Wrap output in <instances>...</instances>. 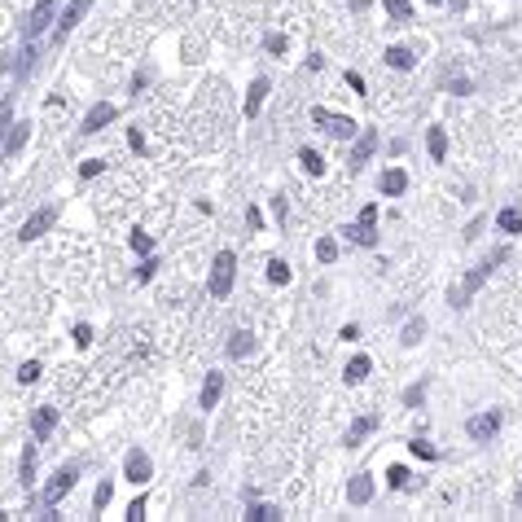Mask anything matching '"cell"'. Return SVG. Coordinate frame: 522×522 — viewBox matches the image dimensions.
<instances>
[{
    "label": "cell",
    "mask_w": 522,
    "mask_h": 522,
    "mask_svg": "<svg viewBox=\"0 0 522 522\" xmlns=\"http://www.w3.org/2000/svg\"><path fill=\"white\" fill-rule=\"evenodd\" d=\"M268 79H255V84H251V92H246V119H255V114L259 110H264V101H268Z\"/></svg>",
    "instance_id": "cell-16"
},
{
    "label": "cell",
    "mask_w": 522,
    "mask_h": 522,
    "mask_svg": "<svg viewBox=\"0 0 522 522\" xmlns=\"http://www.w3.org/2000/svg\"><path fill=\"white\" fill-rule=\"evenodd\" d=\"M316 259H320V264H334V259H338V241L334 237H320L316 241Z\"/></svg>",
    "instance_id": "cell-31"
},
{
    "label": "cell",
    "mask_w": 522,
    "mask_h": 522,
    "mask_svg": "<svg viewBox=\"0 0 522 522\" xmlns=\"http://www.w3.org/2000/svg\"><path fill=\"white\" fill-rule=\"evenodd\" d=\"M251 351H255V338L251 334H233V338H228V355H233V360H246Z\"/></svg>",
    "instance_id": "cell-24"
},
{
    "label": "cell",
    "mask_w": 522,
    "mask_h": 522,
    "mask_svg": "<svg viewBox=\"0 0 522 522\" xmlns=\"http://www.w3.org/2000/svg\"><path fill=\"white\" fill-rule=\"evenodd\" d=\"M110 496H114V483L106 479L101 487H97V496H92V509H97V514H101V509H106V505H110Z\"/></svg>",
    "instance_id": "cell-34"
},
{
    "label": "cell",
    "mask_w": 522,
    "mask_h": 522,
    "mask_svg": "<svg viewBox=\"0 0 522 522\" xmlns=\"http://www.w3.org/2000/svg\"><path fill=\"white\" fill-rule=\"evenodd\" d=\"M409 189V176H404L400 167H390V171H382V193L386 198H400V193Z\"/></svg>",
    "instance_id": "cell-19"
},
{
    "label": "cell",
    "mask_w": 522,
    "mask_h": 522,
    "mask_svg": "<svg viewBox=\"0 0 522 522\" xmlns=\"http://www.w3.org/2000/svg\"><path fill=\"white\" fill-rule=\"evenodd\" d=\"M127 145H132V150H136V154H141V150H145V136H141V132H136V127H132V132H127Z\"/></svg>",
    "instance_id": "cell-43"
},
{
    "label": "cell",
    "mask_w": 522,
    "mask_h": 522,
    "mask_svg": "<svg viewBox=\"0 0 522 522\" xmlns=\"http://www.w3.org/2000/svg\"><path fill=\"white\" fill-rule=\"evenodd\" d=\"M421 400H426V386H421V382H417V386H409V390H404V404H409V409H417V404H421Z\"/></svg>",
    "instance_id": "cell-35"
},
{
    "label": "cell",
    "mask_w": 522,
    "mask_h": 522,
    "mask_svg": "<svg viewBox=\"0 0 522 522\" xmlns=\"http://www.w3.org/2000/svg\"><path fill=\"white\" fill-rule=\"evenodd\" d=\"M351 9H355V13H360V9H369V0H351Z\"/></svg>",
    "instance_id": "cell-46"
},
{
    "label": "cell",
    "mask_w": 522,
    "mask_h": 522,
    "mask_svg": "<svg viewBox=\"0 0 522 522\" xmlns=\"http://www.w3.org/2000/svg\"><path fill=\"white\" fill-rule=\"evenodd\" d=\"M312 123L320 127V132L338 136V141H351V136H355V119H347V114H334V110H325V106H312Z\"/></svg>",
    "instance_id": "cell-2"
},
{
    "label": "cell",
    "mask_w": 522,
    "mask_h": 522,
    "mask_svg": "<svg viewBox=\"0 0 522 522\" xmlns=\"http://www.w3.org/2000/svg\"><path fill=\"white\" fill-rule=\"evenodd\" d=\"M338 338H347V342H355V338H360V325H342V334Z\"/></svg>",
    "instance_id": "cell-44"
},
{
    "label": "cell",
    "mask_w": 522,
    "mask_h": 522,
    "mask_svg": "<svg viewBox=\"0 0 522 522\" xmlns=\"http://www.w3.org/2000/svg\"><path fill=\"white\" fill-rule=\"evenodd\" d=\"M233 276H237V259H233V251H220V255H216V264H211V295L224 299L228 290H233Z\"/></svg>",
    "instance_id": "cell-3"
},
{
    "label": "cell",
    "mask_w": 522,
    "mask_h": 522,
    "mask_svg": "<svg viewBox=\"0 0 522 522\" xmlns=\"http://www.w3.org/2000/svg\"><path fill=\"white\" fill-rule=\"evenodd\" d=\"M430 5H444V0H430Z\"/></svg>",
    "instance_id": "cell-48"
},
{
    "label": "cell",
    "mask_w": 522,
    "mask_h": 522,
    "mask_svg": "<svg viewBox=\"0 0 522 522\" xmlns=\"http://www.w3.org/2000/svg\"><path fill=\"white\" fill-rule=\"evenodd\" d=\"M53 426H57V409H53V404H44V409H36V417H31V435H36L40 444H44L48 435H53Z\"/></svg>",
    "instance_id": "cell-12"
},
{
    "label": "cell",
    "mask_w": 522,
    "mask_h": 522,
    "mask_svg": "<svg viewBox=\"0 0 522 522\" xmlns=\"http://www.w3.org/2000/svg\"><path fill=\"white\" fill-rule=\"evenodd\" d=\"M246 518H251V522H276V518H281V509H276V505H251Z\"/></svg>",
    "instance_id": "cell-29"
},
{
    "label": "cell",
    "mask_w": 522,
    "mask_h": 522,
    "mask_svg": "<svg viewBox=\"0 0 522 522\" xmlns=\"http://www.w3.org/2000/svg\"><path fill=\"white\" fill-rule=\"evenodd\" d=\"M123 474H127V483H150V479H154V461H150V452L132 448V452L123 456Z\"/></svg>",
    "instance_id": "cell-6"
},
{
    "label": "cell",
    "mask_w": 522,
    "mask_h": 522,
    "mask_svg": "<svg viewBox=\"0 0 522 522\" xmlns=\"http://www.w3.org/2000/svg\"><path fill=\"white\" fill-rule=\"evenodd\" d=\"M132 251H136V255H150V251H154L150 233H132Z\"/></svg>",
    "instance_id": "cell-36"
},
{
    "label": "cell",
    "mask_w": 522,
    "mask_h": 522,
    "mask_svg": "<svg viewBox=\"0 0 522 522\" xmlns=\"http://www.w3.org/2000/svg\"><path fill=\"white\" fill-rule=\"evenodd\" d=\"M40 373H44V369H40L36 360H27V365H18V382L31 386V382H40Z\"/></svg>",
    "instance_id": "cell-33"
},
{
    "label": "cell",
    "mask_w": 522,
    "mask_h": 522,
    "mask_svg": "<svg viewBox=\"0 0 522 522\" xmlns=\"http://www.w3.org/2000/svg\"><path fill=\"white\" fill-rule=\"evenodd\" d=\"M53 220H57V211H53V206H40L36 216H31V220L18 228V237H22V241H36L40 233H48V228H53Z\"/></svg>",
    "instance_id": "cell-9"
},
{
    "label": "cell",
    "mask_w": 522,
    "mask_h": 522,
    "mask_svg": "<svg viewBox=\"0 0 522 522\" xmlns=\"http://www.w3.org/2000/svg\"><path fill=\"white\" fill-rule=\"evenodd\" d=\"M496 224L505 228V233H522V211L518 206H505L500 216H496Z\"/></svg>",
    "instance_id": "cell-27"
},
{
    "label": "cell",
    "mask_w": 522,
    "mask_h": 522,
    "mask_svg": "<svg viewBox=\"0 0 522 522\" xmlns=\"http://www.w3.org/2000/svg\"><path fill=\"white\" fill-rule=\"evenodd\" d=\"M246 224H251V228H264V216H259V211L251 206V211H246Z\"/></svg>",
    "instance_id": "cell-45"
},
{
    "label": "cell",
    "mask_w": 522,
    "mask_h": 522,
    "mask_svg": "<svg viewBox=\"0 0 522 522\" xmlns=\"http://www.w3.org/2000/svg\"><path fill=\"white\" fill-rule=\"evenodd\" d=\"M382 5H386V13H390L395 22H413V9H409V0H382Z\"/></svg>",
    "instance_id": "cell-28"
},
{
    "label": "cell",
    "mask_w": 522,
    "mask_h": 522,
    "mask_svg": "<svg viewBox=\"0 0 522 522\" xmlns=\"http://www.w3.org/2000/svg\"><path fill=\"white\" fill-rule=\"evenodd\" d=\"M88 342H92V330L88 325H75V347H88Z\"/></svg>",
    "instance_id": "cell-41"
},
{
    "label": "cell",
    "mask_w": 522,
    "mask_h": 522,
    "mask_svg": "<svg viewBox=\"0 0 522 522\" xmlns=\"http://www.w3.org/2000/svg\"><path fill=\"white\" fill-rule=\"evenodd\" d=\"M27 136H31V123H9V136H5V158H13V154H22V145H27Z\"/></svg>",
    "instance_id": "cell-17"
},
{
    "label": "cell",
    "mask_w": 522,
    "mask_h": 522,
    "mask_svg": "<svg viewBox=\"0 0 522 522\" xmlns=\"http://www.w3.org/2000/svg\"><path fill=\"white\" fill-rule=\"evenodd\" d=\"M518 505H522V487H518Z\"/></svg>",
    "instance_id": "cell-47"
},
{
    "label": "cell",
    "mask_w": 522,
    "mask_h": 522,
    "mask_svg": "<svg viewBox=\"0 0 522 522\" xmlns=\"http://www.w3.org/2000/svg\"><path fill=\"white\" fill-rule=\"evenodd\" d=\"M224 395V373H206V382H202V409H216Z\"/></svg>",
    "instance_id": "cell-18"
},
{
    "label": "cell",
    "mask_w": 522,
    "mask_h": 522,
    "mask_svg": "<svg viewBox=\"0 0 522 522\" xmlns=\"http://www.w3.org/2000/svg\"><path fill=\"white\" fill-rule=\"evenodd\" d=\"M409 448H413L417 456H426V461H435V456H439V452H435V448L426 444V439H413V444H409Z\"/></svg>",
    "instance_id": "cell-38"
},
{
    "label": "cell",
    "mask_w": 522,
    "mask_h": 522,
    "mask_svg": "<svg viewBox=\"0 0 522 522\" xmlns=\"http://www.w3.org/2000/svg\"><path fill=\"white\" fill-rule=\"evenodd\" d=\"M505 255H509V251H492V255H487L479 268H470V272L461 276V281H456V285L448 290L452 307H470V299H474L479 290H483V281H487V276H492V268H496V264H505Z\"/></svg>",
    "instance_id": "cell-1"
},
{
    "label": "cell",
    "mask_w": 522,
    "mask_h": 522,
    "mask_svg": "<svg viewBox=\"0 0 522 522\" xmlns=\"http://www.w3.org/2000/svg\"><path fill=\"white\" fill-rule=\"evenodd\" d=\"M97 171H101V158H84V162H79V176H84V181H92Z\"/></svg>",
    "instance_id": "cell-37"
},
{
    "label": "cell",
    "mask_w": 522,
    "mask_h": 522,
    "mask_svg": "<svg viewBox=\"0 0 522 522\" xmlns=\"http://www.w3.org/2000/svg\"><path fill=\"white\" fill-rule=\"evenodd\" d=\"M369 369H373V360H369V355H355V360L347 365V373H342V378H347V386H360V382L369 378Z\"/></svg>",
    "instance_id": "cell-21"
},
{
    "label": "cell",
    "mask_w": 522,
    "mask_h": 522,
    "mask_svg": "<svg viewBox=\"0 0 522 522\" xmlns=\"http://www.w3.org/2000/svg\"><path fill=\"white\" fill-rule=\"evenodd\" d=\"M53 13H57V0H36V5H31V13H27V22H22L27 40H36L40 31H48V22H53Z\"/></svg>",
    "instance_id": "cell-5"
},
{
    "label": "cell",
    "mask_w": 522,
    "mask_h": 522,
    "mask_svg": "<svg viewBox=\"0 0 522 522\" xmlns=\"http://www.w3.org/2000/svg\"><path fill=\"white\" fill-rule=\"evenodd\" d=\"M373 150H378V132H360V141H355V150H351V171H360L365 162L373 158Z\"/></svg>",
    "instance_id": "cell-13"
},
{
    "label": "cell",
    "mask_w": 522,
    "mask_h": 522,
    "mask_svg": "<svg viewBox=\"0 0 522 522\" xmlns=\"http://www.w3.org/2000/svg\"><path fill=\"white\" fill-rule=\"evenodd\" d=\"M347 500H351V505H369V500H373V479H369V474H355V479L347 483Z\"/></svg>",
    "instance_id": "cell-15"
},
{
    "label": "cell",
    "mask_w": 522,
    "mask_h": 522,
    "mask_svg": "<svg viewBox=\"0 0 522 522\" xmlns=\"http://www.w3.org/2000/svg\"><path fill=\"white\" fill-rule=\"evenodd\" d=\"M264 48H268V53H285V36H276V31H272V36L264 40Z\"/></svg>",
    "instance_id": "cell-40"
},
{
    "label": "cell",
    "mask_w": 522,
    "mask_h": 522,
    "mask_svg": "<svg viewBox=\"0 0 522 522\" xmlns=\"http://www.w3.org/2000/svg\"><path fill=\"white\" fill-rule=\"evenodd\" d=\"M145 518V496H136L132 505H127V522H141Z\"/></svg>",
    "instance_id": "cell-39"
},
{
    "label": "cell",
    "mask_w": 522,
    "mask_h": 522,
    "mask_svg": "<svg viewBox=\"0 0 522 522\" xmlns=\"http://www.w3.org/2000/svg\"><path fill=\"white\" fill-rule=\"evenodd\" d=\"M500 413H479V417H470L465 421V435L474 439V444H487V439H496V430H500Z\"/></svg>",
    "instance_id": "cell-7"
},
{
    "label": "cell",
    "mask_w": 522,
    "mask_h": 522,
    "mask_svg": "<svg viewBox=\"0 0 522 522\" xmlns=\"http://www.w3.org/2000/svg\"><path fill=\"white\" fill-rule=\"evenodd\" d=\"M382 57H386V66H390V71H413V53H409V48H400V44H395V48H386Z\"/></svg>",
    "instance_id": "cell-22"
},
{
    "label": "cell",
    "mask_w": 522,
    "mask_h": 522,
    "mask_svg": "<svg viewBox=\"0 0 522 522\" xmlns=\"http://www.w3.org/2000/svg\"><path fill=\"white\" fill-rule=\"evenodd\" d=\"M426 150H430L435 162L448 158V132H444V127H430V132H426Z\"/></svg>",
    "instance_id": "cell-20"
},
{
    "label": "cell",
    "mask_w": 522,
    "mask_h": 522,
    "mask_svg": "<svg viewBox=\"0 0 522 522\" xmlns=\"http://www.w3.org/2000/svg\"><path fill=\"white\" fill-rule=\"evenodd\" d=\"M31 479H36V448H22V461H18V483L22 487H31Z\"/></svg>",
    "instance_id": "cell-23"
},
{
    "label": "cell",
    "mask_w": 522,
    "mask_h": 522,
    "mask_svg": "<svg viewBox=\"0 0 522 522\" xmlns=\"http://www.w3.org/2000/svg\"><path fill=\"white\" fill-rule=\"evenodd\" d=\"M114 114H119V110H114L110 101H97L88 114H84V127H79V132H84V136H92V132H101V127L106 123H114Z\"/></svg>",
    "instance_id": "cell-10"
},
{
    "label": "cell",
    "mask_w": 522,
    "mask_h": 522,
    "mask_svg": "<svg viewBox=\"0 0 522 522\" xmlns=\"http://www.w3.org/2000/svg\"><path fill=\"white\" fill-rule=\"evenodd\" d=\"M268 281H272V285H290V264L272 259V264H268Z\"/></svg>",
    "instance_id": "cell-32"
},
{
    "label": "cell",
    "mask_w": 522,
    "mask_h": 522,
    "mask_svg": "<svg viewBox=\"0 0 522 522\" xmlns=\"http://www.w3.org/2000/svg\"><path fill=\"white\" fill-rule=\"evenodd\" d=\"M75 479H79V470H75V465H62L57 474H53V483L44 487V505H57V500L75 487Z\"/></svg>",
    "instance_id": "cell-8"
},
{
    "label": "cell",
    "mask_w": 522,
    "mask_h": 522,
    "mask_svg": "<svg viewBox=\"0 0 522 522\" xmlns=\"http://www.w3.org/2000/svg\"><path fill=\"white\" fill-rule=\"evenodd\" d=\"M421 338H426V320H421V316H413L409 325H404V334H400V342H404V347H417V342Z\"/></svg>",
    "instance_id": "cell-25"
},
{
    "label": "cell",
    "mask_w": 522,
    "mask_h": 522,
    "mask_svg": "<svg viewBox=\"0 0 522 522\" xmlns=\"http://www.w3.org/2000/svg\"><path fill=\"white\" fill-rule=\"evenodd\" d=\"M299 167H303L307 176H325V158H320L316 150H299Z\"/></svg>",
    "instance_id": "cell-26"
},
{
    "label": "cell",
    "mask_w": 522,
    "mask_h": 522,
    "mask_svg": "<svg viewBox=\"0 0 522 522\" xmlns=\"http://www.w3.org/2000/svg\"><path fill=\"white\" fill-rule=\"evenodd\" d=\"M88 9H92V0H71V5H66V13L57 18V40H66L71 31L79 27V18H84Z\"/></svg>",
    "instance_id": "cell-11"
},
{
    "label": "cell",
    "mask_w": 522,
    "mask_h": 522,
    "mask_svg": "<svg viewBox=\"0 0 522 522\" xmlns=\"http://www.w3.org/2000/svg\"><path fill=\"white\" fill-rule=\"evenodd\" d=\"M386 483L395 487V492H404V487L413 483V474H409V470H404V465H390V470H386Z\"/></svg>",
    "instance_id": "cell-30"
},
{
    "label": "cell",
    "mask_w": 522,
    "mask_h": 522,
    "mask_svg": "<svg viewBox=\"0 0 522 522\" xmlns=\"http://www.w3.org/2000/svg\"><path fill=\"white\" fill-rule=\"evenodd\" d=\"M154 268H158L154 259H145V264H141V272H136V281H150V276H154Z\"/></svg>",
    "instance_id": "cell-42"
},
{
    "label": "cell",
    "mask_w": 522,
    "mask_h": 522,
    "mask_svg": "<svg viewBox=\"0 0 522 522\" xmlns=\"http://www.w3.org/2000/svg\"><path fill=\"white\" fill-rule=\"evenodd\" d=\"M373 430H378V417H373V413H369V417H355V421H351V430H347V448H360Z\"/></svg>",
    "instance_id": "cell-14"
},
{
    "label": "cell",
    "mask_w": 522,
    "mask_h": 522,
    "mask_svg": "<svg viewBox=\"0 0 522 522\" xmlns=\"http://www.w3.org/2000/svg\"><path fill=\"white\" fill-rule=\"evenodd\" d=\"M347 237L355 241V246H378V206L369 202V206L360 211V220L347 228Z\"/></svg>",
    "instance_id": "cell-4"
}]
</instances>
